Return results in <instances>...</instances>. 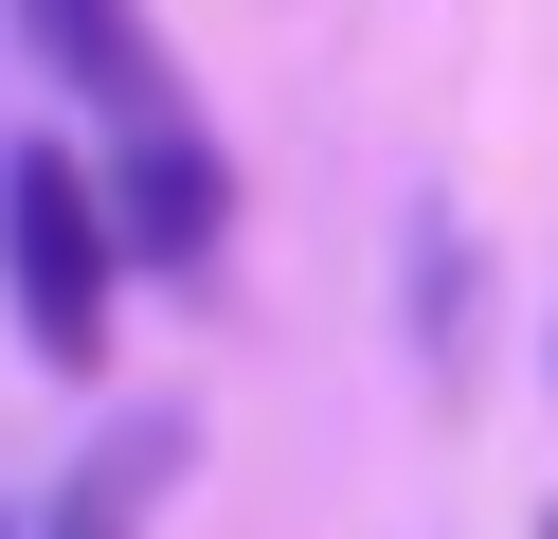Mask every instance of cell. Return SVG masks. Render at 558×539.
<instances>
[{"label":"cell","instance_id":"1","mask_svg":"<svg viewBox=\"0 0 558 539\" xmlns=\"http://www.w3.org/2000/svg\"><path fill=\"white\" fill-rule=\"evenodd\" d=\"M0 287H19V342L54 378L109 359V287H126V216L73 144H0Z\"/></svg>","mask_w":558,"mask_h":539},{"label":"cell","instance_id":"2","mask_svg":"<svg viewBox=\"0 0 558 539\" xmlns=\"http://www.w3.org/2000/svg\"><path fill=\"white\" fill-rule=\"evenodd\" d=\"M109 216L145 270H198V252L234 234V180H217V126L181 108V72H162L145 108H109Z\"/></svg>","mask_w":558,"mask_h":539},{"label":"cell","instance_id":"3","mask_svg":"<svg viewBox=\"0 0 558 539\" xmlns=\"http://www.w3.org/2000/svg\"><path fill=\"white\" fill-rule=\"evenodd\" d=\"M19 36H37L90 108H145V90H162V54H145V19H126V0H19Z\"/></svg>","mask_w":558,"mask_h":539},{"label":"cell","instance_id":"4","mask_svg":"<svg viewBox=\"0 0 558 539\" xmlns=\"http://www.w3.org/2000/svg\"><path fill=\"white\" fill-rule=\"evenodd\" d=\"M162 467H181V450H162V431H109V450H90L73 486L37 503V539H145V503H162Z\"/></svg>","mask_w":558,"mask_h":539},{"label":"cell","instance_id":"5","mask_svg":"<svg viewBox=\"0 0 558 539\" xmlns=\"http://www.w3.org/2000/svg\"><path fill=\"white\" fill-rule=\"evenodd\" d=\"M0 539H19V522H0Z\"/></svg>","mask_w":558,"mask_h":539},{"label":"cell","instance_id":"6","mask_svg":"<svg viewBox=\"0 0 558 539\" xmlns=\"http://www.w3.org/2000/svg\"><path fill=\"white\" fill-rule=\"evenodd\" d=\"M541 539H558V522H541Z\"/></svg>","mask_w":558,"mask_h":539}]
</instances>
